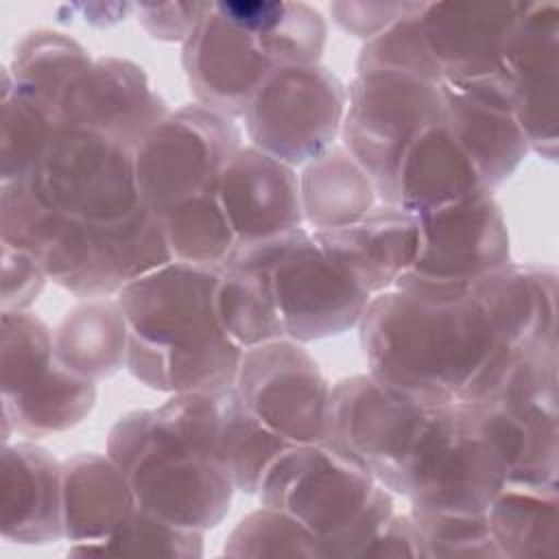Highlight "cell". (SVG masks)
<instances>
[{
	"label": "cell",
	"instance_id": "obj_1",
	"mask_svg": "<svg viewBox=\"0 0 559 559\" xmlns=\"http://www.w3.org/2000/svg\"><path fill=\"white\" fill-rule=\"evenodd\" d=\"M358 328L369 373L428 408L467 402L500 345L472 293L389 288L369 299Z\"/></svg>",
	"mask_w": 559,
	"mask_h": 559
},
{
	"label": "cell",
	"instance_id": "obj_2",
	"mask_svg": "<svg viewBox=\"0 0 559 559\" xmlns=\"http://www.w3.org/2000/svg\"><path fill=\"white\" fill-rule=\"evenodd\" d=\"M223 266L168 262L118 293L129 325V373L162 393L218 391L236 382L242 349L216 312Z\"/></svg>",
	"mask_w": 559,
	"mask_h": 559
},
{
	"label": "cell",
	"instance_id": "obj_3",
	"mask_svg": "<svg viewBox=\"0 0 559 559\" xmlns=\"http://www.w3.org/2000/svg\"><path fill=\"white\" fill-rule=\"evenodd\" d=\"M107 454L127 474L138 504L177 526L205 533L229 511L231 478L186 445L155 408L122 415L109 430Z\"/></svg>",
	"mask_w": 559,
	"mask_h": 559
},
{
	"label": "cell",
	"instance_id": "obj_4",
	"mask_svg": "<svg viewBox=\"0 0 559 559\" xmlns=\"http://www.w3.org/2000/svg\"><path fill=\"white\" fill-rule=\"evenodd\" d=\"M225 264L264 271L284 336L297 343L352 330L371 299L332 264L306 227L236 245Z\"/></svg>",
	"mask_w": 559,
	"mask_h": 559
},
{
	"label": "cell",
	"instance_id": "obj_5",
	"mask_svg": "<svg viewBox=\"0 0 559 559\" xmlns=\"http://www.w3.org/2000/svg\"><path fill=\"white\" fill-rule=\"evenodd\" d=\"M507 485V463L467 402L432 408L415 443L404 496L411 509L487 513Z\"/></svg>",
	"mask_w": 559,
	"mask_h": 559
},
{
	"label": "cell",
	"instance_id": "obj_6",
	"mask_svg": "<svg viewBox=\"0 0 559 559\" xmlns=\"http://www.w3.org/2000/svg\"><path fill=\"white\" fill-rule=\"evenodd\" d=\"M437 122H441L439 83L395 72H367L352 79L341 138L373 181L380 203H393L406 148Z\"/></svg>",
	"mask_w": 559,
	"mask_h": 559
},
{
	"label": "cell",
	"instance_id": "obj_7",
	"mask_svg": "<svg viewBox=\"0 0 559 559\" xmlns=\"http://www.w3.org/2000/svg\"><path fill=\"white\" fill-rule=\"evenodd\" d=\"M55 284L85 299L118 295L127 284L173 262L162 218L140 203L131 214L90 223L68 218L41 255Z\"/></svg>",
	"mask_w": 559,
	"mask_h": 559
},
{
	"label": "cell",
	"instance_id": "obj_8",
	"mask_svg": "<svg viewBox=\"0 0 559 559\" xmlns=\"http://www.w3.org/2000/svg\"><path fill=\"white\" fill-rule=\"evenodd\" d=\"M430 411L371 373H356L332 386L323 443L391 493L404 496L411 456Z\"/></svg>",
	"mask_w": 559,
	"mask_h": 559
},
{
	"label": "cell",
	"instance_id": "obj_9",
	"mask_svg": "<svg viewBox=\"0 0 559 559\" xmlns=\"http://www.w3.org/2000/svg\"><path fill=\"white\" fill-rule=\"evenodd\" d=\"M242 131L199 103L170 111L133 151L140 201L157 216L201 192L216 190Z\"/></svg>",
	"mask_w": 559,
	"mask_h": 559
},
{
	"label": "cell",
	"instance_id": "obj_10",
	"mask_svg": "<svg viewBox=\"0 0 559 559\" xmlns=\"http://www.w3.org/2000/svg\"><path fill=\"white\" fill-rule=\"evenodd\" d=\"M345 107L347 87L332 70L295 63L269 74L242 118L251 146L295 168L334 146Z\"/></svg>",
	"mask_w": 559,
	"mask_h": 559
},
{
	"label": "cell",
	"instance_id": "obj_11",
	"mask_svg": "<svg viewBox=\"0 0 559 559\" xmlns=\"http://www.w3.org/2000/svg\"><path fill=\"white\" fill-rule=\"evenodd\" d=\"M417 221V258L393 288L456 297L469 293L478 277L511 262L507 218L493 192L419 214Z\"/></svg>",
	"mask_w": 559,
	"mask_h": 559
},
{
	"label": "cell",
	"instance_id": "obj_12",
	"mask_svg": "<svg viewBox=\"0 0 559 559\" xmlns=\"http://www.w3.org/2000/svg\"><path fill=\"white\" fill-rule=\"evenodd\" d=\"M35 177L52 207L76 221H116L142 203L133 151L81 127H55Z\"/></svg>",
	"mask_w": 559,
	"mask_h": 559
},
{
	"label": "cell",
	"instance_id": "obj_13",
	"mask_svg": "<svg viewBox=\"0 0 559 559\" xmlns=\"http://www.w3.org/2000/svg\"><path fill=\"white\" fill-rule=\"evenodd\" d=\"M378 485L325 443H295L273 461L258 498L299 520L319 539L321 557L365 513Z\"/></svg>",
	"mask_w": 559,
	"mask_h": 559
},
{
	"label": "cell",
	"instance_id": "obj_14",
	"mask_svg": "<svg viewBox=\"0 0 559 559\" xmlns=\"http://www.w3.org/2000/svg\"><path fill=\"white\" fill-rule=\"evenodd\" d=\"M157 417L197 454L218 465L236 491L258 493L273 461L290 445L266 428L240 400L236 386L175 393Z\"/></svg>",
	"mask_w": 559,
	"mask_h": 559
},
{
	"label": "cell",
	"instance_id": "obj_15",
	"mask_svg": "<svg viewBox=\"0 0 559 559\" xmlns=\"http://www.w3.org/2000/svg\"><path fill=\"white\" fill-rule=\"evenodd\" d=\"M234 386L245 406L288 443H323L332 386L304 343L277 338L245 349Z\"/></svg>",
	"mask_w": 559,
	"mask_h": 559
},
{
	"label": "cell",
	"instance_id": "obj_16",
	"mask_svg": "<svg viewBox=\"0 0 559 559\" xmlns=\"http://www.w3.org/2000/svg\"><path fill=\"white\" fill-rule=\"evenodd\" d=\"M441 124L493 192L524 162L528 142L518 124L507 72L441 81Z\"/></svg>",
	"mask_w": 559,
	"mask_h": 559
},
{
	"label": "cell",
	"instance_id": "obj_17",
	"mask_svg": "<svg viewBox=\"0 0 559 559\" xmlns=\"http://www.w3.org/2000/svg\"><path fill=\"white\" fill-rule=\"evenodd\" d=\"M181 46V66L194 103L227 118L242 116L269 74L280 68L264 44L223 17L214 2Z\"/></svg>",
	"mask_w": 559,
	"mask_h": 559
},
{
	"label": "cell",
	"instance_id": "obj_18",
	"mask_svg": "<svg viewBox=\"0 0 559 559\" xmlns=\"http://www.w3.org/2000/svg\"><path fill=\"white\" fill-rule=\"evenodd\" d=\"M504 72L518 124L528 148L548 162L557 159V74L559 9L552 2H524L513 28Z\"/></svg>",
	"mask_w": 559,
	"mask_h": 559
},
{
	"label": "cell",
	"instance_id": "obj_19",
	"mask_svg": "<svg viewBox=\"0 0 559 559\" xmlns=\"http://www.w3.org/2000/svg\"><path fill=\"white\" fill-rule=\"evenodd\" d=\"M168 114L142 66L122 57H100L66 94L59 124L96 131L135 151Z\"/></svg>",
	"mask_w": 559,
	"mask_h": 559
},
{
	"label": "cell",
	"instance_id": "obj_20",
	"mask_svg": "<svg viewBox=\"0 0 559 559\" xmlns=\"http://www.w3.org/2000/svg\"><path fill=\"white\" fill-rule=\"evenodd\" d=\"M522 9L524 2H424L419 22L441 81L502 72Z\"/></svg>",
	"mask_w": 559,
	"mask_h": 559
},
{
	"label": "cell",
	"instance_id": "obj_21",
	"mask_svg": "<svg viewBox=\"0 0 559 559\" xmlns=\"http://www.w3.org/2000/svg\"><path fill=\"white\" fill-rule=\"evenodd\" d=\"M216 199L236 245L304 227L299 175L293 166L251 144L240 146L225 164L216 183Z\"/></svg>",
	"mask_w": 559,
	"mask_h": 559
},
{
	"label": "cell",
	"instance_id": "obj_22",
	"mask_svg": "<svg viewBox=\"0 0 559 559\" xmlns=\"http://www.w3.org/2000/svg\"><path fill=\"white\" fill-rule=\"evenodd\" d=\"M332 264L369 297L384 293L411 269L419 249V221L393 203H378L356 223L312 231Z\"/></svg>",
	"mask_w": 559,
	"mask_h": 559
},
{
	"label": "cell",
	"instance_id": "obj_23",
	"mask_svg": "<svg viewBox=\"0 0 559 559\" xmlns=\"http://www.w3.org/2000/svg\"><path fill=\"white\" fill-rule=\"evenodd\" d=\"M61 467L33 441L2 445L0 452V533L7 542L41 546L66 539Z\"/></svg>",
	"mask_w": 559,
	"mask_h": 559
},
{
	"label": "cell",
	"instance_id": "obj_24",
	"mask_svg": "<svg viewBox=\"0 0 559 559\" xmlns=\"http://www.w3.org/2000/svg\"><path fill=\"white\" fill-rule=\"evenodd\" d=\"M469 293L498 343L511 349L557 345V271L548 264L507 262L478 277Z\"/></svg>",
	"mask_w": 559,
	"mask_h": 559
},
{
	"label": "cell",
	"instance_id": "obj_25",
	"mask_svg": "<svg viewBox=\"0 0 559 559\" xmlns=\"http://www.w3.org/2000/svg\"><path fill=\"white\" fill-rule=\"evenodd\" d=\"M63 533L68 555L85 557L140 507L127 474L109 454L79 452L63 461Z\"/></svg>",
	"mask_w": 559,
	"mask_h": 559
},
{
	"label": "cell",
	"instance_id": "obj_26",
	"mask_svg": "<svg viewBox=\"0 0 559 559\" xmlns=\"http://www.w3.org/2000/svg\"><path fill=\"white\" fill-rule=\"evenodd\" d=\"M483 192L491 190L485 188L450 131L437 122L406 148L395 177L393 205L419 216Z\"/></svg>",
	"mask_w": 559,
	"mask_h": 559
},
{
	"label": "cell",
	"instance_id": "obj_27",
	"mask_svg": "<svg viewBox=\"0 0 559 559\" xmlns=\"http://www.w3.org/2000/svg\"><path fill=\"white\" fill-rule=\"evenodd\" d=\"M52 341L57 365L79 378L96 382L127 367L129 325L118 299L94 297L74 306Z\"/></svg>",
	"mask_w": 559,
	"mask_h": 559
},
{
	"label": "cell",
	"instance_id": "obj_28",
	"mask_svg": "<svg viewBox=\"0 0 559 559\" xmlns=\"http://www.w3.org/2000/svg\"><path fill=\"white\" fill-rule=\"evenodd\" d=\"M299 197L304 223L312 231L356 223L378 205L373 181L343 144L330 146L304 166Z\"/></svg>",
	"mask_w": 559,
	"mask_h": 559
},
{
	"label": "cell",
	"instance_id": "obj_29",
	"mask_svg": "<svg viewBox=\"0 0 559 559\" xmlns=\"http://www.w3.org/2000/svg\"><path fill=\"white\" fill-rule=\"evenodd\" d=\"M559 485L507 483L487 509L500 557L555 559L559 555Z\"/></svg>",
	"mask_w": 559,
	"mask_h": 559
},
{
	"label": "cell",
	"instance_id": "obj_30",
	"mask_svg": "<svg viewBox=\"0 0 559 559\" xmlns=\"http://www.w3.org/2000/svg\"><path fill=\"white\" fill-rule=\"evenodd\" d=\"M214 7L229 22L251 31L277 66L319 63L328 26L314 7L286 0H223Z\"/></svg>",
	"mask_w": 559,
	"mask_h": 559
},
{
	"label": "cell",
	"instance_id": "obj_31",
	"mask_svg": "<svg viewBox=\"0 0 559 559\" xmlns=\"http://www.w3.org/2000/svg\"><path fill=\"white\" fill-rule=\"evenodd\" d=\"M92 63L94 59L74 37L50 28H35L15 44L9 72L15 90L48 111L59 124L66 94Z\"/></svg>",
	"mask_w": 559,
	"mask_h": 559
},
{
	"label": "cell",
	"instance_id": "obj_32",
	"mask_svg": "<svg viewBox=\"0 0 559 559\" xmlns=\"http://www.w3.org/2000/svg\"><path fill=\"white\" fill-rule=\"evenodd\" d=\"M96 404V382L79 378L55 362L44 378L17 397L2 400V445L11 432L41 439L79 426Z\"/></svg>",
	"mask_w": 559,
	"mask_h": 559
},
{
	"label": "cell",
	"instance_id": "obj_33",
	"mask_svg": "<svg viewBox=\"0 0 559 559\" xmlns=\"http://www.w3.org/2000/svg\"><path fill=\"white\" fill-rule=\"evenodd\" d=\"M216 312L227 336L242 352L286 338L269 280L260 269L223 264L216 288Z\"/></svg>",
	"mask_w": 559,
	"mask_h": 559
},
{
	"label": "cell",
	"instance_id": "obj_34",
	"mask_svg": "<svg viewBox=\"0 0 559 559\" xmlns=\"http://www.w3.org/2000/svg\"><path fill=\"white\" fill-rule=\"evenodd\" d=\"M173 260L223 266L236 236L216 199V190L190 197L159 216Z\"/></svg>",
	"mask_w": 559,
	"mask_h": 559
},
{
	"label": "cell",
	"instance_id": "obj_35",
	"mask_svg": "<svg viewBox=\"0 0 559 559\" xmlns=\"http://www.w3.org/2000/svg\"><path fill=\"white\" fill-rule=\"evenodd\" d=\"M0 111V183L33 177L39 170L57 120L15 90L9 66L2 68Z\"/></svg>",
	"mask_w": 559,
	"mask_h": 559
},
{
	"label": "cell",
	"instance_id": "obj_36",
	"mask_svg": "<svg viewBox=\"0 0 559 559\" xmlns=\"http://www.w3.org/2000/svg\"><path fill=\"white\" fill-rule=\"evenodd\" d=\"M2 400L17 397L55 367L50 328L28 310H2L0 317Z\"/></svg>",
	"mask_w": 559,
	"mask_h": 559
},
{
	"label": "cell",
	"instance_id": "obj_37",
	"mask_svg": "<svg viewBox=\"0 0 559 559\" xmlns=\"http://www.w3.org/2000/svg\"><path fill=\"white\" fill-rule=\"evenodd\" d=\"M66 216L44 197L37 177L0 183V238L2 245L24 249L37 260L57 238Z\"/></svg>",
	"mask_w": 559,
	"mask_h": 559
},
{
	"label": "cell",
	"instance_id": "obj_38",
	"mask_svg": "<svg viewBox=\"0 0 559 559\" xmlns=\"http://www.w3.org/2000/svg\"><path fill=\"white\" fill-rule=\"evenodd\" d=\"M421 7L424 2H417L404 17L365 41L356 59V74L395 72L419 76L430 83H441L439 66L421 31Z\"/></svg>",
	"mask_w": 559,
	"mask_h": 559
},
{
	"label": "cell",
	"instance_id": "obj_39",
	"mask_svg": "<svg viewBox=\"0 0 559 559\" xmlns=\"http://www.w3.org/2000/svg\"><path fill=\"white\" fill-rule=\"evenodd\" d=\"M227 557H319V539L293 515L260 507L247 513L227 535Z\"/></svg>",
	"mask_w": 559,
	"mask_h": 559
},
{
	"label": "cell",
	"instance_id": "obj_40",
	"mask_svg": "<svg viewBox=\"0 0 559 559\" xmlns=\"http://www.w3.org/2000/svg\"><path fill=\"white\" fill-rule=\"evenodd\" d=\"M92 555H153L197 559L203 555V531L177 526L142 507Z\"/></svg>",
	"mask_w": 559,
	"mask_h": 559
},
{
	"label": "cell",
	"instance_id": "obj_41",
	"mask_svg": "<svg viewBox=\"0 0 559 559\" xmlns=\"http://www.w3.org/2000/svg\"><path fill=\"white\" fill-rule=\"evenodd\" d=\"M419 528L424 557L500 559L487 513H443L411 509Z\"/></svg>",
	"mask_w": 559,
	"mask_h": 559
},
{
	"label": "cell",
	"instance_id": "obj_42",
	"mask_svg": "<svg viewBox=\"0 0 559 559\" xmlns=\"http://www.w3.org/2000/svg\"><path fill=\"white\" fill-rule=\"evenodd\" d=\"M41 262L11 245H2V310H28L46 286Z\"/></svg>",
	"mask_w": 559,
	"mask_h": 559
},
{
	"label": "cell",
	"instance_id": "obj_43",
	"mask_svg": "<svg viewBox=\"0 0 559 559\" xmlns=\"http://www.w3.org/2000/svg\"><path fill=\"white\" fill-rule=\"evenodd\" d=\"M395 513L393 493L378 485L373 491V498L365 513L332 544H328L321 552V557H365L373 539L380 535L384 524Z\"/></svg>",
	"mask_w": 559,
	"mask_h": 559
},
{
	"label": "cell",
	"instance_id": "obj_44",
	"mask_svg": "<svg viewBox=\"0 0 559 559\" xmlns=\"http://www.w3.org/2000/svg\"><path fill=\"white\" fill-rule=\"evenodd\" d=\"M207 4L210 2H140L135 4V15L153 39L183 44L203 17Z\"/></svg>",
	"mask_w": 559,
	"mask_h": 559
},
{
	"label": "cell",
	"instance_id": "obj_45",
	"mask_svg": "<svg viewBox=\"0 0 559 559\" xmlns=\"http://www.w3.org/2000/svg\"><path fill=\"white\" fill-rule=\"evenodd\" d=\"M417 2H354V0H341L330 4L332 20L349 35L360 39H371L384 28H389L393 22L404 17L408 11H413Z\"/></svg>",
	"mask_w": 559,
	"mask_h": 559
},
{
	"label": "cell",
	"instance_id": "obj_46",
	"mask_svg": "<svg viewBox=\"0 0 559 559\" xmlns=\"http://www.w3.org/2000/svg\"><path fill=\"white\" fill-rule=\"evenodd\" d=\"M365 557H424L421 535L419 528L408 513L404 515H391V520L384 524L380 535L373 539Z\"/></svg>",
	"mask_w": 559,
	"mask_h": 559
}]
</instances>
